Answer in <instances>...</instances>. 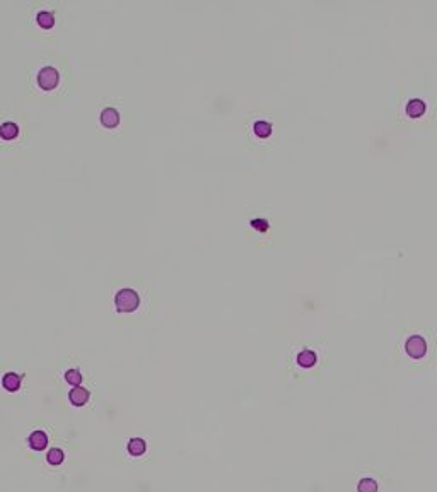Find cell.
Masks as SVG:
<instances>
[{
  "instance_id": "cell-2",
  "label": "cell",
  "mask_w": 437,
  "mask_h": 492,
  "mask_svg": "<svg viewBox=\"0 0 437 492\" xmlns=\"http://www.w3.org/2000/svg\"><path fill=\"white\" fill-rule=\"evenodd\" d=\"M36 80H38V84H40V88H43V89H53L55 86L58 84L60 74H58V70L55 67L45 65V67L40 68V72H38Z\"/></svg>"
},
{
  "instance_id": "cell-1",
  "label": "cell",
  "mask_w": 437,
  "mask_h": 492,
  "mask_svg": "<svg viewBox=\"0 0 437 492\" xmlns=\"http://www.w3.org/2000/svg\"><path fill=\"white\" fill-rule=\"evenodd\" d=\"M115 304H116V309L122 313H130V311H135L140 304V296L135 289L132 287H123L116 292L115 296Z\"/></svg>"
},
{
  "instance_id": "cell-15",
  "label": "cell",
  "mask_w": 437,
  "mask_h": 492,
  "mask_svg": "<svg viewBox=\"0 0 437 492\" xmlns=\"http://www.w3.org/2000/svg\"><path fill=\"white\" fill-rule=\"evenodd\" d=\"M359 492H378V484L373 480V478H362L357 485Z\"/></svg>"
},
{
  "instance_id": "cell-13",
  "label": "cell",
  "mask_w": 437,
  "mask_h": 492,
  "mask_svg": "<svg viewBox=\"0 0 437 492\" xmlns=\"http://www.w3.org/2000/svg\"><path fill=\"white\" fill-rule=\"evenodd\" d=\"M253 130L258 137H268L272 132V123L267 122V120H256L253 125Z\"/></svg>"
},
{
  "instance_id": "cell-14",
  "label": "cell",
  "mask_w": 437,
  "mask_h": 492,
  "mask_svg": "<svg viewBox=\"0 0 437 492\" xmlns=\"http://www.w3.org/2000/svg\"><path fill=\"white\" fill-rule=\"evenodd\" d=\"M65 379H67V383H70L72 386H80V383H82L80 369H77V368L67 369V373H65Z\"/></svg>"
},
{
  "instance_id": "cell-8",
  "label": "cell",
  "mask_w": 437,
  "mask_h": 492,
  "mask_svg": "<svg viewBox=\"0 0 437 492\" xmlns=\"http://www.w3.org/2000/svg\"><path fill=\"white\" fill-rule=\"evenodd\" d=\"M36 21L41 28H51L55 24V12L50 11V9H41L36 14Z\"/></svg>"
},
{
  "instance_id": "cell-12",
  "label": "cell",
  "mask_w": 437,
  "mask_h": 492,
  "mask_svg": "<svg viewBox=\"0 0 437 492\" xmlns=\"http://www.w3.org/2000/svg\"><path fill=\"white\" fill-rule=\"evenodd\" d=\"M297 362H299L301 366H304V368H309V366H313L316 362V352L311 351V349H304V351H301L299 356H297Z\"/></svg>"
},
{
  "instance_id": "cell-6",
  "label": "cell",
  "mask_w": 437,
  "mask_h": 492,
  "mask_svg": "<svg viewBox=\"0 0 437 492\" xmlns=\"http://www.w3.org/2000/svg\"><path fill=\"white\" fill-rule=\"evenodd\" d=\"M29 446L33 448L34 451H41L48 446V436H46L43 431H34L29 436Z\"/></svg>"
},
{
  "instance_id": "cell-11",
  "label": "cell",
  "mask_w": 437,
  "mask_h": 492,
  "mask_svg": "<svg viewBox=\"0 0 437 492\" xmlns=\"http://www.w3.org/2000/svg\"><path fill=\"white\" fill-rule=\"evenodd\" d=\"M127 450L130 455H133V456H140V455H144L145 450H147V444L144 439H140V438H133V439H130L128 444H127Z\"/></svg>"
},
{
  "instance_id": "cell-9",
  "label": "cell",
  "mask_w": 437,
  "mask_h": 492,
  "mask_svg": "<svg viewBox=\"0 0 437 492\" xmlns=\"http://www.w3.org/2000/svg\"><path fill=\"white\" fill-rule=\"evenodd\" d=\"M425 101H422L420 98H413L406 103V113L410 116H420L425 111Z\"/></svg>"
},
{
  "instance_id": "cell-5",
  "label": "cell",
  "mask_w": 437,
  "mask_h": 492,
  "mask_svg": "<svg viewBox=\"0 0 437 492\" xmlns=\"http://www.w3.org/2000/svg\"><path fill=\"white\" fill-rule=\"evenodd\" d=\"M68 398H70V402L75 405V407H82V405L88 403L89 391L82 386H73L70 390V393H68Z\"/></svg>"
},
{
  "instance_id": "cell-3",
  "label": "cell",
  "mask_w": 437,
  "mask_h": 492,
  "mask_svg": "<svg viewBox=\"0 0 437 492\" xmlns=\"http://www.w3.org/2000/svg\"><path fill=\"white\" fill-rule=\"evenodd\" d=\"M405 349H406V352H408L410 356L417 357V359H418V357L425 356V352H427V342H425V339H423L422 335L415 334V335H410L408 339H406Z\"/></svg>"
},
{
  "instance_id": "cell-10",
  "label": "cell",
  "mask_w": 437,
  "mask_h": 492,
  "mask_svg": "<svg viewBox=\"0 0 437 492\" xmlns=\"http://www.w3.org/2000/svg\"><path fill=\"white\" fill-rule=\"evenodd\" d=\"M2 385L7 391H17L21 386V376L16 373H6L2 378Z\"/></svg>"
},
{
  "instance_id": "cell-7",
  "label": "cell",
  "mask_w": 437,
  "mask_h": 492,
  "mask_svg": "<svg viewBox=\"0 0 437 492\" xmlns=\"http://www.w3.org/2000/svg\"><path fill=\"white\" fill-rule=\"evenodd\" d=\"M17 133H19V125L16 122L7 120V122L0 123V137H2V139L11 140V139H14V137H17Z\"/></svg>"
},
{
  "instance_id": "cell-17",
  "label": "cell",
  "mask_w": 437,
  "mask_h": 492,
  "mask_svg": "<svg viewBox=\"0 0 437 492\" xmlns=\"http://www.w3.org/2000/svg\"><path fill=\"white\" fill-rule=\"evenodd\" d=\"M251 226H253L254 229H258V231H267L268 229V221H267V219H263V217H256V219H253V221H251Z\"/></svg>"
},
{
  "instance_id": "cell-16",
  "label": "cell",
  "mask_w": 437,
  "mask_h": 492,
  "mask_svg": "<svg viewBox=\"0 0 437 492\" xmlns=\"http://www.w3.org/2000/svg\"><path fill=\"white\" fill-rule=\"evenodd\" d=\"M62 461H63V451L58 450V448H51L48 451V463L57 467V465H60Z\"/></svg>"
},
{
  "instance_id": "cell-4",
  "label": "cell",
  "mask_w": 437,
  "mask_h": 492,
  "mask_svg": "<svg viewBox=\"0 0 437 492\" xmlns=\"http://www.w3.org/2000/svg\"><path fill=\"white\" fill-rule=\"evenodd\" d=\"M99 120H101V123L105 125V127H116V125L120 123V113H118V110L113 106H106L105 110L101 111V115H99Z\"/></svg>"
}]
</instances>
